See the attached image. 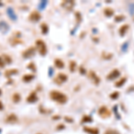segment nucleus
Returning <instances> with one entry per match:
<instances>
[{
  "label": "nucleus",
  "instance_id": "0eeeda50",
  "mask_svg": "<svg viewBox=\"0 0 134 134\" xmlns=\"http://www.w3.org/2000/svg\"><path fill=\"white\" fill-rule=\"evenodd\" d=\"M67 80V75L63 74V73H59L56 76V81L58 83H63V82L66 81Z\"/></svg>",
  "mask_w": 134,
  "mask_h": 134
},
{
  "label": "nucleus",
  "instance_id": "6e6552de",
  "mask_svg": "<svg viewBox=\"0 0 134 134\" xmlns=\"http://www.w3.org/2000/svg\"><path fill=\"white\" fill-rule=\"evenodd\" d=\"M89 78L92 79V81L95 82V84H98L99 81H100V79L97 77L94 72H89Z\"/></svg>",
  "mask_w": 134,
  "mask_h": 134
},
{
  "label": "nucleus",
  "instance_id": "39448f33",
  "mask_svg": "<svg viewBox=\"0 0 134 134\" xmlns=\"http://www.w3.org/2000/svg\"><path fill=\"white\" fill-rule=\"evenodd\" d=\"M40 19V14L37 11H33L30 15V20L32 22H38V20Z\"/></svg>",
  "mask_w": 134,
  "mask_h": 134
},
{
  "label": "nucleus",
  "instance_id": "f3484780",
  "mask_svg": "<svg viewBox=\"0 0 134 134\" xmlns=\"http://www.w3.org/2000/svg\"><path fill=\"white\" fill-rule=\"evenodd\" d=\"M41 29H42V32L43 33H47L48 32V25L46 24V23H43L42 25H41Z\"/></svg>",
  "mask_w": 134,
  "mask_h": 134
},
{
  "label": "nucleus",
  "instance_id": "412c9836",
  "mask_svg": "<svg viewBox=\"0 0 134 134\" xmlns=\"http://www.w3.org/2000/svg\"><path fill=\"white\" fill-rule=\"evenodd\" d=\"M19 99H20V96H19L17 93L14 94V100L15 102H18Z\"/></svg>",
  "mask_w": 134,
  "mask_h": 134
},
{
  "label": "nucleus",
  "instance_id": "f03ea898",
  "mask_svg": "<svg viewBox=\"0 0 134 134\" xmlns=\"http://www.w3.org/2000/svg\"><path fill=\"white\" fill-rule=\"evenodd\" d=\"M36 46H37V48H38V50L39 51L40 55L45 56V55L47 54V46H46L44 41L38 39V40H37V42H36Z\"/></svg>",
  "mask_w": 134,
  "mask_h": 134
},
{
  "label": "nucleus",
  "instance_id": "a211bd4d",
  "mask_svg": "<svg viewBox=\"0 0 134 134\" xmlns=\"http://www.w3.org/2000/svg\"><path fill=\"white\" fill-rule=\"evenodd\" d=\"M118 97H119V92H117V91H115V92H114V93H112L111 95H110V97L113 98V99H114V98L115 99V98H117Z\"/></svg>",
  "mask_w": 134,
  "mask_h": 134
},
{
  "label": "nucleus",
  "instance_id": "4be33fe9",
  "mask_svg": "<svg viewBox=\"0 0 134 134\" xmlns=\"http://www.w3.org/2000/svg\"><path fill=\"white\" fill-rule=\"evenodd\" d=\"M0 67H4V62H3V59L0 57Z\"/></svg>",
  "mask_w": 134,
  "mask_h": 134
},
{
  "label": "nucleus",
  "instance_id": "b1692460",
  "mask_svg": "<svg viewBox=\"0 0 134 134\" xmlns=\"http://www.w3.org/2000/svg\"><path fill=\"white\" fill-rule=\"evenodd\" d=\"M1 94H2V90H1V89H0V95H1Z\"/></svg>",
  "mask_w": 134,
  "mask_h": 134
},
{
  "label": "nucleus",
  "instance_id": "4468645a",
  "mask_svg": "<svg viewBox=\"0 0 134 134\" xmlns=\"http://www.w3.org/2000/svg\"><path fill=\"white\" fill-rule=\"evenodd\" d=\"M125 81H126V77H123V78H122L119 81L115 82V86L118 87V88H119V87H122V85H123Z\"/></svg>",
  "mask_w": 134,
  "mask_h": 134
},
{
  "label": "nucleus",
  "instance_id": "7ed1b4c3",
  "mask_svg": "<svg viewBox=\"0 0 134 134\" xmlns=\"http://www.w3.org/2000/svg\"><path fill=\"white\" fill-rule=\"evenodd\" d=\"M98 114H99V115H100L101 117H103V118H106V117L110 116V115H111V113L108 110V108L106 107V106H105V105H103V106H101V107L99 108Z\"/></svg>",
  "mask_w": 134,
  "mask_h": 134
},
{
  "label": "nucleus",
  "instance_id": "5701e85b",
  "mask_svg": "<svg viewBox=\"0 0 134 134\" xmlns=\"http://www.w3.org/2000/svg\"><path fill=\"white\" fill-rule=\"evenodd\" d=\"M0 109H1V110L3 109V105H2V103H1V102H0Z\"/></svg>",
  "mask_w": 134,
  "mask_h": 134
},
{
  "label": "nucleus",
  "instance_id": "ddd939ff",
  "mask_svg": "<svg viewBox=\"0 0 134 134\" xmlns=\"http://www.w3.org/2000/svg\"><path fill=\"white\" fill-rule=\"evenodd\" d=\"M55 64H56V66L57 67V68H63V67L64 66V63H63V62L62 61V60H60V59L55 60Z\"/></svg>",
  "mask_w": 134,
  "mask_h": 134
},
{
  "label": "nucleus",
  "instance_id": "9b49d317",
  "mask_svg": "<svg viewBox=\"0 0 134 134\" xmlns=\"http://www.w3.org/2000/svg\"><path fill=\"white\" fill-rule=\"evenodd\" d=\"M34 54V48H30L28 49V50H26L25 52L23 53V56H24V57H30V56H32Z\"/></svg>",
  "mask_w": 134,
  "mask_h": 134
},
{
  "label": "nucleus",
  "instance_id": "aec40b11",
  "mask_svg": "<svg viewBox=\"0 0 134 134\" xmlns=\"http://www.w3.org/2000/svg\"><path fill=\"white\" fill-rule=\"evenodd\" d=\"M6 120H7V121H9V122H10V121H11V122H14L15 120H16V117H15L14 115H11L9 116V117H8Z\"/></svg>",
  "mask_w": 134,
  "mask_h": 134
},
{
  "label": "nucleus",
  "instance_id": "f257e3e1",
  "mask_svg": "<svg viewBox=\"0 0 134 134\" xmlns=\"http://www.w3.org/2000/svg\"><path fill=\"white\" fill-rule=\"evenodd\" d=\"M50 97L52 98L54 101L58 102L60 104H63L67 101V97L63 93L60 92V91H56V90H53L50 93Z\"/></svg>",
  "mask_w": 134,
  "mask_h": 134
},
{
  "label": "nucleus",
  "instance_id": "423d86ee",
  "mask_svg": "<svg viewBox=\"0 0 134 134\" xmlns=\"http://www.w3.org/2000/svg\"><path fill=\"white\" fill-rule=\"evenodd\" d=\"M129 28H130V26H129L128 24H123V25H122V27H120V30H119L120 35H121L122 37L124 36V35L126 34L127 31H128V30H129Z\"/></svg>",
  "mask_w": 134,
  "mask_h": 134
},
{
  "label": "nucleus",
  "instance_id": "dca6fc26",
  "mask_svg": "<svg viewBox=\"0 0 134 134\" xmlns=\"http://www.w3.org/2000/svg\"><path fill=\"white\" fill-rule=\"evenodd\" d=\"M75 68H76V63H75L74 61H71L70 62V70L72 72H74Z\"/></svg>",
  "mask_w": 134,
  "mask_h": 134
},
{
  "label": "nucleus",
  "instance_id": "1a4fd4ad",
  "mask_svg": "<svg viewBox=\"0 0 134 134\" xmlns=\"http://www.w3.org/2000/svg\"><path fill=\"white\" fill-rule=\"evenodd\" d=\"M84 131L88 132L89 134H98V130L96 128H89V127H85L84 128Z\"/></svg>",
  "mask_w": 134,
  "mask_h": 134
},
{
  "label": "nucleus",
  "instance_id": "20e7f679",
  "mask_svg": "<svg viewBox=\"0 0 134 134\" xmlns=\"http://www.w3.org/2000/svg\"><path fill=\"white\" fill-rule=\"evenodd\" d=\"M120 76V71L118 69H114L113 71H111V72L106 76V79L109 80V81H112V80H115L117 77Z\"/></svg>",
  "mask_w": 134,
  "mask_h": 134
},
{
  "label": "nucleus",
  "instance_id": "6ab92c4d",
  "mask_svg": "<svg viewBox=\"0 0 134 134\" xmlns=\"http://www.w3.org/2000/svg\"><path fill=\"white\" fill-rule=\"evenodd\" d=\"M16 72H17V70H10V71L6 72L5 75H6V76H9V75L14 74V73H16Z\"/></svg>",
  "mask_w": 134,
  "mask_h": 134
},
{
  "label": "nucleus",
  "instance_id": "2eb2a0df",
  "mask_svg": "<svg viewBox=\"0 0 134 134\" xmlns=\"http://www.w3.org/2000/svg\"><path fill=\"white\" fill-rule=\"evenodd\" d=\"M33 78H34V75L26 74V75H24V76H23V81H31Z\"/></svg>",
  "mask_w": 134,
  "mask_h": 134
},
{
  "label": "nucleus",
  "instance_id": "9d476101",
  "mask_svg": "<svg viewBox=\"0 0 134 134\" xmlns=\"http://www.w3.org/2000/svg\"><path fill=\"white\" fill-rule=\"evenodd\" d=\"M37 99H38L37 95L34 93V92L33 93H31L29 97H27V101H28V102H30V103H33V102H35V101H37Z\"/></svg>",
  "mask_w": 134,
  "mask_h": 134
},
{
  "label": "nucleus",
  "instance_id": "f8f14e48",
  "mask_svg": "<svg viewBox=\"0 0 134 134\" xmlns=\"http://www.w3.org/2000/svg\"><path fill=\"white\" fill-rule=\"evenodd\" d=\"M104 13L106 16H112V15L114 14V10L110 7H107L104 10Z\"/></svg>",
  "mask_w": 134,
  "mask_h": 134
}]
</instances>
